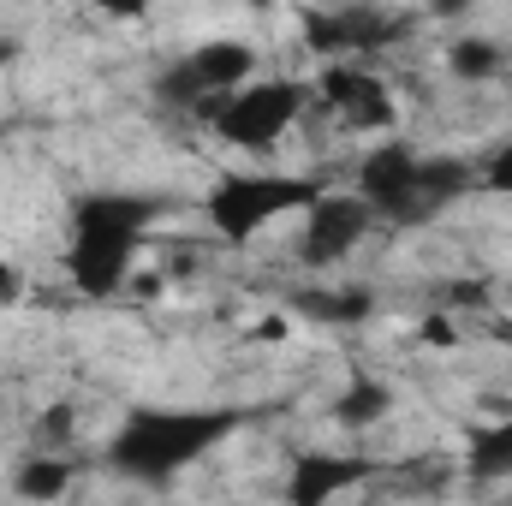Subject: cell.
<instances>
[{"mask_svg":"<svg viewBox=\"0 0 512 506\" xmlns=\"http://www.w3.org/2000/svg\"><path fill=\"white\" fill-rule=\"evenodd\" d=\"M328 197V185L322 179H304V173H227L209 197H203V215H209V227L227 239V245H245L256 239L268 221H280V215H292V209H316Z\"/></svg>","mask_w":512,"mask_h":506,"instance_id":"4","label":"cell"},{"mask_svg":"<svg viewBox=\"0 0 512 506\" xmlns=\"http://www.w3.org/2000/svg\"><path fill=\"white\" fill-rule=\"evenodd\" d=\"M322 102L346 120L352 131H387L393 126V96L370 66H352V60H328V72L316 78Z\"/></svg>","mask_w":512,"mask_h":506,"instance_id":"9","label":"cell"},{"mask_svg":"<svg viewBox=\"0 0 512 506\" xmlns=\"http://www.w3.org/2000/svg\"><path fill=\"white\" fill-rule=\"evenodd\" d=\"M459 334H453V316H429L423 322V346H453Z\"/></svg>","mask_w":512,"mask_h":506,"instance_id":"18","label":"cell"},{"mask_svg":"<svg viewBox=\"0 0 512 506\" xmlns=\"http://www.w3.org/2000/svg\"><path fill=\"white\" fill-rule=\"evenodd\" d=\"M12 54H18V42H12V36H0V66H6Z\"/></svg>","mask_w":512,"mask_h":506,"instance_id":"21","label":"cell"},{"mask_svg":"<svg viewBox=\"0 0 512 506\" xmlns=\"http://www.w3.org/2000/svg\"><path fill=\"white\" fill-rule=\"evenodd\" d=\"M411 30L405 12H382V6H340V12H310L304 36L316 54H364V48H393Z\"/></svg>","mask_w":512,"mask_h":506,"instance_id":"8","label":"cell"},{"mask_svg":"<svg viewBox=\"0 0 512 506\" xmlns=\"http://www.w3.org/2000/svg\"><path fill=\"white\" fill-rule=\"evenodd\" d=\"M465 477H471V483L512 477V417L471 429V441H465Z\"/></svg>","mask_w":512,"mask_h":506,"instance_id":"11","label":"cell"},{"mask_svg":"<svg viewBox=\"0 0 512 506\" xmlns=\"http://www.w3.org/2000/svg\"><path fill=\"white\" fill-rule=\"evenodd\" d=\"M447 66H453V78H465V84H489V78L507 66V54H501L495 42H483V36H465V42L447 48Z\"/></svg>","mask_w":512,"mask_h":506,"instance_id":"15","label":"cell"},{"mask_svg":"<svg viewBox=\"0 0 512 506\" xmlns=\"http://www.w3.org/2000/svg\"><path fill=\"white\" fill-rule=\"evenodd\" d=\"M304 84L298 78H256L245 90H233L227 102H215L203 120L221 131V143H233V149H274L286 126L298 120V108H304Z\"/></svg>","mask_w":512,"mask_h":506,"instance_id":"6","label":"cell"},{"mask_svg":"<svg viewBox=\"0 0 512 506\" xmlns=\"http://www.w3.org/2000/svg\"><path fill=\"white\" fill-rule=\"evenodd\" d=\"M292 310L310 316V322H334V328H346V322H364V316H370V292H352V286L322 292V286H310V292L292 298Z\"/></svg>","mask_w":512,"mask_h":506,"instance_id":"13","label":"cell"},{"mask_svg":"<svg viewBox=\"0 0 512 506\" xmlns=\"http://www.w3.org/2000/svg\"><path fill=\"white\" fill-rule=\"evenodd\" d=\"M36 435H42V441H72V435H78V411H72V405H48V411L36 417Z\"/></svg>","mask_w":512,"mask_h":506,"instance_id":"17","label":"cell"},{"mask_svg":"<svg viewBox=\"0 0 512 506\" xmlns=\"http://www.w3.org/2000/svg\"><path fill=\"white\" fill-rule=\"evenodd\" d=\"M376 227V215L352 197V191H328L310 215H304V233H298V262L304 268H334L364 245V233Z\"/></svg>","mask_w":512,"mask_h":506,"instance_id":"7","label":"cell"},{"mask_svg":"<svg viewBox=\"0 0 512 506\" xmlns=\"http://www.w3.org/2000/svg\"><path fill=\"white\" fill-rule=\"evenodd\" d=\"M155 215H161V197L149 191H84L72 203V245H66L72 286L84 298H114L131 280V262L143 251Z\"/></svg>","mask_w":512,"mask_h":506,"instance_id":"1","label":"cell"},{"mask_svg":"<svg viewBox=\"0 0 512 506\" xmlns=\"http://www.w3.org/2000/svg\"><path fill=\"white\" fill-rule=\"evenodd\" d=\"M483 185L501 191V197L512 203V137L501 143V149H489V161H483Z\"/></svg>","mask_w":512,"mask_h":506,"instance_id":"16","label":"cell"},{"mask_svg":"<svg viewBox=\"0 0 512 506\" xmlns=\"http://www.w3.org/2000/svg\"><path fill=\"white\" fill-rule=\"evenodd\" d=\"M72 477H78V471H72L66 453H36V459H24V465L12 471V495H18V501H36V506L60 501V495L72 489Z\"/></svg>","mask_w":512,"mask_h":506,"instance_id":"12","label":"cell"},{"mask_svg":"<svg viewBox=\"0 0 512 506\" xmlns=\"http://www.w3.org/2000/svg\"><path fill=\"white\" fill-rule=\"evenodd\" d=\"M471 167L459 155H423L411 143H376L364 161H358V203L376 215V221H393V227H423L435 221L447 203H459L471 191Z\"/></svg>","mask_w":512,"mask_h":506,"instance_id":"2","label":"cell"},{"mask_svg":"<svg viewBox=\"0 0 512 506\" xmlns=\"http://www.w3.org/2000/svg\"><path fill=\"white\" fill-rule=\"evenodd\" d=\"M370 471H376V459H358V453H304V459L292 465L286 506H328L334 495L358 489Z\"/></svg>","mask_w":512,"mask_h":506,"instance_id":"10","label":"cell"},{"mask_svg":"<svg viewBox=\"0 0 512 506\" xmlns=\"http://www.w3.org/2000/svg\"><path fill=\"white\" fill-rule=\"evenodd\" d=\"M18 292H24V274H18V268H12V262L0 256V304H12Z\"/></svg>","mask_w":512,"mask_h":506,"instance_id":"19","label":"cell"},{"mask_svg":"<svg viewBox=\"0 0 512 506\" xmlns=\"http://www.w3.org/2000/svg\"><path fill=\"white\" fill-rule=\"evenodd\" d=\"M387 411H393V393L370 376H358L340 399H334V423H346V429H370V423H382Z\"/></svg>","mask_w":512,"mask_h":506,"instance_id":"14","label":"cell"},{"mask_svg":"<svg viewBox=\"0 0 512 506\" xmlns=\"http://www.w3.org/2000/svg\"><path fill=\"white\" fill-rule=\"evenodd\" d=\"M239 423V411H131L108 441V465L131 483H173Z\"/></svg>","mask_w":512,"mask_h":506,"instance_id":"3","label":"cell"},{"mask_svg":"<svg viewBox=\"0 0 512 506\" xmlns=\"http://www.w3.org/2000/svg\"><path fill=\"white\" fill-rule=\"evenodd\" d=\"M256 72V48L239 42V36H215V42H197L179 66H167L155 78V96L167 108H197L209 114L215 102H227L233 90H245Z\"/></svg>","mask_w":512,"mask_h":506,"instance_id":"5","label":"cell"},{"mask_svg":"<svg viewBox=\"0 0 512 506\" xmlns=\"http://www.w3.org/2000/svg\"><path fill=\"white\" fill-rule=\"evenodd\" d=\"M251 334L262 340V346H274V340H286V322H280V316H268V322H256Z\"/></svg>","mask_w":512,"mask_h":506,"instance_id":"20","label":"cell"}]
</instances>
